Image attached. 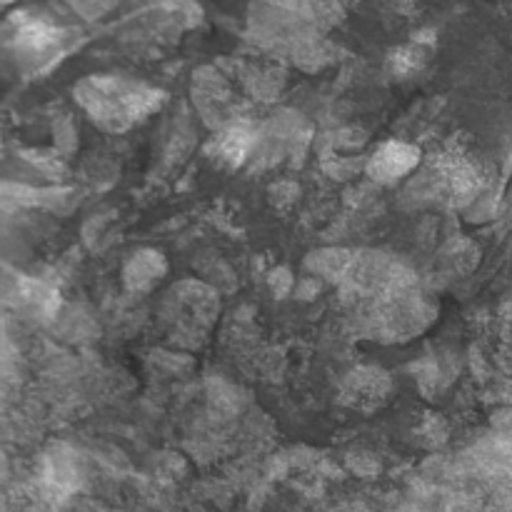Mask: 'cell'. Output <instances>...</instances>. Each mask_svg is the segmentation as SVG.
<instances>
[{"label": "cell", "mask_w": 512, "mask_h": 512, "mask_svg": "<svg viewBox=\"0 0 512 512\" xmlns=\"http://www.w3.org/2000/svg\"><path fill=\"white\" fill-rule=\"evenodd\" d=\"M413 512H512V448L470 480V488L423 500Z\"/></svg>", "instance_id": "1"}, {"label": "cell", "mask_w": 512, "mask_h": 512, "mask_svg": "<svg viewBox=\"0 0 512 512\" xmlns=\"http://www.w3.org/2000/svg\"><path fill=\"white\" fill-rule=\"evenodd\" d=\"M88 98H95L98 108L105 110L103 120H135L143 118L148 110L163 103V95L143 85L123 83V80H88L85 83Z\"/></svg>", "instance_id": "2"}, {"label": "cell", "mask_w": 512, "mask_h": 512, "mask_svg": "<svg viewBox=\"0 0 512 512\" xmlns=\"http://www.w3.org/2000/svg\"><path fill=\"white\" fill-rule=\"evenodd\" d=\"M5 33H8V43L18 53L28 55H45L53 45L63 40V30L58 25L50 23L43 15L28 13V10L10 15L8 23H5Z\"/></svg>", "instance_id": "3"}, {"label": "cell", "mask_w": 512, "mask_h": 512, "mask_svg": "<svg viewBox=\"0 0 512 512\" xmlns=\"http://www.w3.org/2000/svg\"><path fill=\"white\" fill-rule=\"evenodd\" d=\"M420 153L410 145L403 143H388L375 153L373 163H370V173L378 180H395L413 170L418 165Z\"/></svg>", "instance_id": "4"}]
</instances>
